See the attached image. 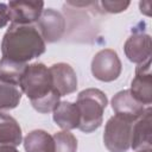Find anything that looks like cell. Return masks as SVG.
<instances>
[{
    "label": "cell",
    "instance_id": "6da1fadb",
    "mask_svg": "<svg viewBox=\"0 0 152 152\" xmlns=\"http://www.w3.org/2000/svg\"><path fill=\"white\" fill-rule=\"evenodd\" d=\"M18 86L39 113H50L59 103L61 95L53 88L50 69L43 63L26 64Z\"/></svg>",
    "mask_w": 152,
    "mask_h": 152
},
{
    "label": "cell",
    "instance_id": "7a4b0ae2",
    "mask_svg": "<svg viewBox=\"0 0 152 152\" xmlns=\"http://www.w3.org/2000/svg\"><path fill=\"white\" fill-rule=\"evenodd\" d=\"M45 52V42L33 25L11 24L1 42L4 58L26 64Z\"/></svg>",
    "mask_w": 152,
    "mask_h": 152
},
{
    "label": "cell",
    "instance_id": "3957f363",
    "mask_svg": "<svg viewBox=\"0 0 152 152\" xmlns=\"http://www.w3.org/2000/svg\"><path fill=\"white\" fill-rule=\"evenodd\" d=\"M108 104L106 94L96 88H89L80 91L76 106L80 113L78 129L90 133L97 129L103 120V112Z\"/></svg>",
    "mask_w": 152,
    "mask_h": 152
},
{
    "label": "cell",
    "instance_id": "277c9868",
    "mask_svg": "<svg viewBox=\"0 0 152 152\" xmlns=\"http://www.w3.org/2000/svg\"><path fill=\"white\" fill-rule=\"evenodd\" d=\"M133 122L134 121L116 114L107 121L103 142L109 152H126L131 147Z\"/></svg>",
    "mask_w": 152,
    "mask_h": 152
},
{
    "label": "cell",
    "instance_id": "5b68a950",
    "mask_svg": "<svg viewBox=\"0 0 152 152\" xmlns=\"http://www.w3.org/2000/svg\"><path fill=\"white\" fill-rule=\"evenodd\" d=\"M121 61L118 53L112 49L99 51L91 61L93 76L102 82H112L121 74Z\"/></svg>",
    "mask_w": 152,
    "mask_h": 152
},
{
    "label": "cell",
    "instance_id": "8992f818",
    "mask_svg": "<svg viewBox=\"0 0 152 152\" xmlns=\"http://www.w3.org/2000/svg\"><path fill=\"white\" fill-rule=\"evenodd\" d=\"M37 23L38 31L42 38L44 39V42L48 43L58 42L64 36L66 30L65 18L62 15L61 12L53 8L44 10Z\"/></svg>",
    "mask_w": 152,
    "mask_h": 152
},
{
    "label": "cell",
    "instance_id": "52a82bcc",
    "mask_svg": "<svg viewBox=\"0 0 152 152\" xmlns=\"http://www.w3.org/2000/svg\"><path fill=\"white\" fill-rule=\"evenodd\" d=\"M131 94L142 104H151L152 102V72L151 59L138 64L135 68V76L131 83Z\"/></svg>",
    "mask_w": 152,
    "mask_h": 152
},
{
    "label": "cell",
    "instance_id": "ba28073f",
    "mask_svg": "<svg viewBox=\"0 0 152 152\" xmlns=\"http://www.w3.org/2000/svg\"><path fill=\"white\" fill-rule=\"evenodd\" d=\"M7 6L12 24L18 25H32L44 11L43 1H10Z\"/></svg>",
    "mask_w": 152,
    "mask_h": 152
},
{
    "label": "cell",
    "instance_id": "9c48e42d",
    "mask_svg": "<svg viewBox=\"0 0 152 152\" xmlns=\"http://www.w3.org/2000/svg\"><path fill=\"white\" fill-rule=\"evenodd\" d=\"M131 147L134 151L152 147V109L145 108L144 113L133 122Z\"/></svg>",
    "mask_w": 152,
    "mask_h": 152
},
{
    "label": "cell",
    "instance_id": "30bf717a",
    "mask_svg": "<svg viewBox=\"0 0 152 152\" xmlns=\"http://www.w3.org/2000/svg\"><path fill=\"white\" fill-rule=\"evenodd\" d=\"M124 51L128 61L137 64H141L151 59V37L145 33H133L126 40L124 45Z\"/></svg>",
    "mask_w": 152,
    "mask_h": 152
},
{
    "label": "cell",
    "instance_id": "8fae6325",
    "mask_svg": "<svg viewBox=\"0 0 152 152\" xmlns=\"http://www.w3.org/2000/svg\"><path fill=\"white\" fill-rule=\"evenodd\" d=\"M53 88L61 96L69 95L77 89V76L71 65L66 63H56L50 68Z\"/></svg>",
    "mask_w": 152,
    "mask_h": 152
},
{
    "label": "cell",
    "instance_id": "7c38bea8",
    "mask_svg": "<svg viewBox=\"0 0 152 152\" xmlns=\"http://www.w3.org/2000/svg\"><path fill=\"white\" fill-rule=\"evenodd\" d=\"M112 108L116 115L127 118L135 121L145 110L142 103H140L129 91V89L116 93L112 99Z\"/></svg>",
    "mask_w": 152,
    "mask_h": 152
},
{
    "label": "cell",
    "instance_id": "4fadbf2b",
    "mask_svg": "<svg viewBox=\"0 0 152 152\" xmlns=\"http://www.w3.org/2000/svg\"><path fill=\"white\" fill-rule=\"evenodd\" d=\"M52 118L57 126L63 131H70L78 128L80 113L76 103L69 101H59L57 107L52 110Z\"/></svg>",
    "mask_w": 152,
    "mask_h": 152
},
{
    "label": "cell",
    "instance_id": "5bb4252c",
    "mask_svg": "<svg viewBox=\"0 0 152 152\" xmlns=\"http://www.w3.org/2000/svg\"><path fill=\"white\" fill-rule=\"evenodd\" d=\"M21 128L11 115L0 112V146H18L21 144Z\"/></svg>",
    "mask_w": 152,
    "mask_h": 152
},
{
    "label": "cell",
    "instance_id": "9a60e30c",
    "mask_svg": "<svg viewBox=\"0 0 152 152\" xmlns=\"http://www.w3.org/2000/svg\"><path fill=\"white\" fill-rule=\"evenodd\" d=\"M24 148L26 152H55L53 138L43 129L31 131L24 138Z\"/></svg>",
    "mask_w": 152,
    "mask_h": 152
},
{
    "label": "cell",
    "instance_id": "2e32d148",
    "mask_svg": "<svg viewBox=\"0 0 152 152\" xmlns=\"http://www.w3.org/2000/svg\"><path fill=\"white\" fill-rule=\"evenodd\" d=\"M25 66L26 64L18 63L2 57L0 61V82L18 87Z\"/></svg>",
    "mask_w": 152,
    "mask_h": 152
},
{
    "label": "cell",
    "instance_id": "e0dca14e",
    "mask_svg": "<svg viewBox=\"0 0 152 152\" xmlns=\"http://www.w3.org/2000/svg\"><path fill=\"white\" fill-rule=\"evenodd\" d=\"M21 94L17 86L0 82V112L15 108L21 100Z\"/></svg>",
    "mask_w": 152,
    "mask_h": 152
},
{
    "label": "cell",
    "instance_id": "ac0fdd59",
    "mask_svg": "<svg viewBox=\"0 0 152 152\" xmlns=\"http://www.w3.org/2000/svg\"><path fill=\"white\" fill-rule=\"evenodd\" d=\"M55 142V152H76L77 139L69 131H61L52 135Z\"/></svg>",
    "mask_w": 152,
    "mask_h": 152
},
{
    "label": "cell",
    "instance_id": "d6986e66",
    "mask_svg": "<svg viewBox=\"0 0 152 152\" xmlns=\"http://www.w3.org/2000/svg\"><path fill=\"white\" fill-rule=\"evenodd\" d=\"M129 4H131L129 1H113V0H103L99 2L102 10L108 13H120L122 11H126Z\"/></svg>",
    "mask_w": 152,
    "mask_h": 152
},
{
    "label": "cell",
    "instance_id": "ffe728a7",
    "mask_svg": "<svg viewBox=\"0 0 152 152\" xmlns=\"http://www.w3.org/2000/svg\"><path fill=\"white\" fill-rule=\"evenodd\" d=\"M10 20V10L7 4L0 2V28L5 27Z\"/></svg>",
    "mask_w": 152,
    "mask_h": 152
},
{
    "label": "cell",
    "instance_id": "44dd1931",
    "mask_svg": "<svg viewBox=\"0 0 152 152\" xmlns=\"http://www.w3.org/2000/svg\"><path fill=\"white\" fill-rule=\"evenodd\" d=\"M0 152H19L13 146H0Z\"/></svg>",
    "mask_w": 152,
    "mask_h": 152
},
{
    "label": "cell",
    "instance_id": "7402d4cb",
    "mask_svg": "<svg viewBox=\"0 0 152 152\" xmlns=\"http://www.w3.org/2000/svg\"><path fill=\"white\" fill-rule=\"evenodd\" d=\"M137 152H151V148H146V150H140V151H137Z\"/></svg>",
    "mask_w": 152,
    "mask_h": 152
}]
</instances>
